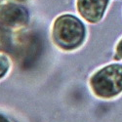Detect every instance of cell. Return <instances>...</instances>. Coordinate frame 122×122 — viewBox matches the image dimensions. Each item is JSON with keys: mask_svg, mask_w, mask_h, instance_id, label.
Listing matches in <instances>:
<instances>
[{"mask_svg": "<svg viewBox=\"0 0 122 122\" xmlns=\"http://www.w3.org/2000/svg\"><path fill=\"white\" fill-rule=\"evenodd\" d=\"M10 68V61L8 57L3 54L0 53V79H1Z\"/></svg>", "mask_w": 122, "mask_h": 122, "instance_id": "5b68a950", "label": "cell"}, {"mask_svg": "<svg viewBox=\"0 0 122 122\" xmlns=\"http://www.w3.org/2000/svg\"><path fill=\"white\" fill-rule=\"evenodd\" d=\"M0 122H11V121L7 119L5 116H3L2 114H0Z\"/></svg>", "mask_w": 122, "mask_h": 122, "instance_id": "52a82bcc", "label": "cell"}, {"mask_svg": "<svg viewBox=\"0 0 122 122\" xmlns=\"http://www.w3.org/2000/svg\"><path fill=\"white\" fill-rule=\"evenodd\" d=\"M116 54L118 55V57L120 59H122V39L118 42V44L116 46Z\"/></svg>", "mask_w": 122, "mask_h": 122, "instance_id": "8992f818", "label": "cell"}, {"mask_svg": "<svg viewBox=\"0 0 122 122\" xmlns=\"http://www.w3.org/2000/svg\"><path fill=\"white\" fill-rule=\"evenodd\" d=\"M52 36L60 48L71 51L82 44L85 38V26L76 17L63 15L54 22Z\"/></svg>", "mask_w": 122, "mask_h": 122, "instance_id": "6da1fadb", "label": "cell"}, {"mask_svg": "<svg viewBox=\"0 0 122 122\" xmlns=\"http://www.w3.org/2000/svg\"><path fill=\"white\" fill-rule=\"evenodd\" d=\"M21 1H22V0H21Z\"/></svg>", "mask_w": 122, "mask_h": 122, "instance_id": "ba28073f", "label": "cell"}, {"mask_svg": "<svg viewBox=\"0 0 122 122\" xmlns=\"http://www.w3.org/2000/svg\"><path fill=\"white\" fill-rule=\"evenodd\" d=\"M93 93L102 99H111L122 92V65L113 64L99 69L90 78Z\"/></svg>", "mask_w": 122, "mask_h": 122, "instance_id": "7a4b0ae2", "label": "cell"}, {"mask_svg": "<svg viewBox=\"0 0 122 122\" xmlns=\"http://www.w3.org/2000/svg\"><path fill=\"white\" fill-rule=\"evenodd\" d=\"M28 21L26 10L11 0H0V23L9 26L25 25Z\"/></svg>", "mask_w": 122, "mask_h": 122, "instance_id": "3957f363", "label": "cell"}, {"mask_svg": "<svg viewBox=\"0 0 122 122\" xmlns=\"http://www.w3.org/2000/svg\"><path fill=\"white\" fill-rule=\"evenodd\" d=\"M108 0H77V10L89 23H98L103 18Z\"/></svg>", "mask_w": 122, "mask_h": 122, "instance_id": "277c9868", "label": "cell"}]
</instances>
